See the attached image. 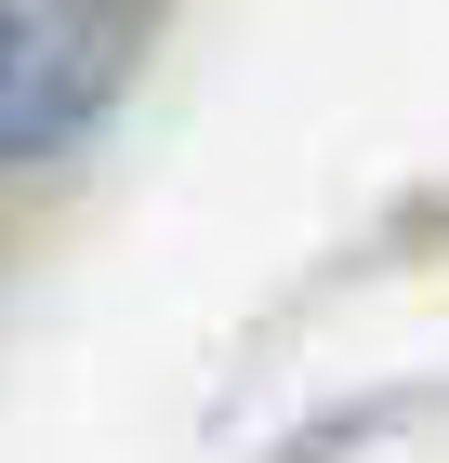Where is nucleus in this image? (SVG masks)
Listing matches in <instances>:
<instances>
[{
    "instance_id": "1",
    "label": "nucleus",
    "mask_w": 449,
    "mask_h": 463,
    "mask_svg": "<svg viewBox=\"0 0 449 463\" xmlns=\"http://www.w3.org/2000/svg\"><path fill=\"white\" fill-rule=\"evenodd\" d=\"M133 67V0H0V159H53Z\"/></svg>"
}]
</instances>
